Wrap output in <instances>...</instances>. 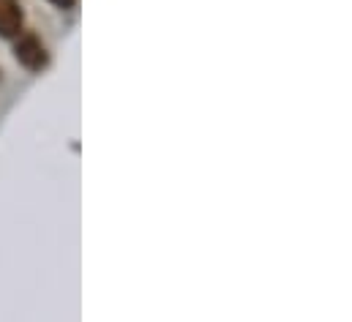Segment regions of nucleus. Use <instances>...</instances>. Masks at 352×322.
<instances>
[{"instance_id": "f257e3e1", "label": "nucleus", "mask_w": 352, "mask_h": 322, "mask_svg": "<svg viewBox=\"0 0 352 322\" xmlns=\"http://www.w3.org/2000/svg\"><path fill=\"white\" fill-rule=\"evenodd\" d=\"M16 61L28 69V72H41L47 66V50L44 44L33 36V33H25L19 41H16V50H14Z\"/></svg>"}, {"instance_id": "f03ea898", "label": "nucleus", "mask_w": 352, "mask_h": 322, "mask_svg": "<svg viewBox=\"0 0 352 322\" xmlns=\"http://www.w3.org/2000/svg\"><path fill=\"white\" fill-rule=\"evenodd\" d=\"M22 28V8L16 0H0V36H16Z\"/></svg>"}, {"instance_id": "7ed1b4c3", "label": "nucleus", "mask_w": 352, "mask_h": 322, "mask_svg": "<svg viewBox=\"0 0 352 322\" xmlns=\"http://www.w3.org/2000/svg\"><path fill=\"white\" fill-rule=\"evenodd\" d=\"M50 3H55L58 8H72L74 6V0H50Z\"/></svg>"}]
</instances>
